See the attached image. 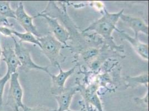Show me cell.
<instances>
[{"label": "cell", "instance_id": "1", "mask_svg": "<svg viewBox=\"0 0 149 111\" xmlns=\"http://www.w3.org/2000/svg\"><path fill=\"white\" fill-rule=\"evenodd\" d=\"M124 13V10L115 13L108 12L106 9L104 10L102 16L95 21L85 28L82 32L88 31H95L104 39L105 41L110 46L112 49H116L120 52H124L123 46H118L114 41L112 33L114 30L118 31L116 27L121 15Z\"/></svg>", "mask_w": 149, "mask_h": 111}, {"label": "cell", "instance_id": "2", "mask_svg": "<svg viewBox=\"0 0 149 111\" xmlns=\"http://www.w3.org/2000/svg\"><path fill=\"white\" fill-rule=\"evenodd\" d=\"M37 38L41 43L42 52L48 58L51 64L56 65L59 63L58 60L61 56L60 51L65 46L51 34Z\"/></svg>", "mask_w": 149, "mask_h": 111}, {"label": "cell", "instance_id": "3", "mask_svg": "<svg viewBox=\"0 0 149 111\" xmlns=\"http://www.w3.org/2000/svg\"><path fill=\"white\" fill-rule=\"evenodd\" d=\"M11 38L15 44L14 50L15 53L20 63V67L23 71L27 72L31 69H37L43 71L47 74H50V72L48 69V67H42L38 66L32 61L30 50L25 47L21 41L19 40L17 41L14 36H13Z\"/></svg>", "mask_w": 149, "mask_h": 111}, {"label": "cell", "instance_id": "4", "mask_svg": "<svg viewBox=\"0 0 149 111\" xmlns=\"http://www.w3.org/2000/svg\"><path fill=\"white\" fill-rule=\"evenodd\" d=\"M17 72L11 74L10 84L7 105L12 107L14 111H19V108H22L25 105L22 102L23 90L19 80Z\"/></svg>", "mask_w": 149, "mask_h": 111}, {"label": "cell", "instance_id": "5", "mask_svg": "<svg viewBox=\"0 0 149 111\" xmlns=\"http://www.w3.org/2000/svg\"><path fill=\"white\" fill-rule=\"evenodd\" d=\"M42 17L45 19L49 25L50 31L53 33V36L65 46H68L67 41L70 40V33L63 26L58 23V19L51 17L50 16L39 13L33 18Z\"/></svg>", "mask_w": 149, "mask_h": 111}, {"label": "cell", "instance_id": "6", "mask_svg": "<svg viewBox=\"0 0 149 111\" xmlns=\"http://www.w3.org/2000/svg\"><path fill=\"white\" fill-rule=\"evenodd\" d=\"M16 19L24 28L26 32H30L36 37H40V34L38 32L36 26L33 23V17L30 16L25 11L24 4L19 2L15 11Z\"/></svg>", "mask_w": 149, "mask_h": 111}, {"label": "cell", "instance_id": "7", "mask_svg": "<svg viewBox=\"0 0 149 111\" xmlns=\"http://www.w3.org/2000/svg\"><path fill=\"white\" fill-rule=\"evenodd\" d=\"M56 66H57L58 68H59V74L58 75H54L50 73L49 74L51 77L52 80V87L51 91V93L54 96L58 94L64 89L65 88V84L66 81L71 75L73 74L76 68V66H74L73 68H71L67 71H63L59 63H57Z\"/></svg>", "mask_w": 149, "mask_h": 111}, {"label": "cell", "instance_id": "8", "mask_svg": "<svg viewBox=\"0 0 149 111\" xmlns=\"http://www.w3.org/2000/svg\"><path fill=\"white\" fill-rule=\"evenodd\" d=\"M80 91V86L65 88L62 92L55 96L58 103L57 111H65L69 110L72 98L75 93Z\"/></svg>", "mask_w": 149, "mask_h": 111}, {"label": "cell", "instance_id": "9", "mask_svg": "<svg viewBox=\"0 0 149 111\" xmlns=\"http://www.w3.org/2000/svg\"><path fill=\"white\" fill-rule=\"evenodd\" d=\"M117 32L121 40H125L131 43L135 51L143 58L146 61L149 60V46L148 43H142L139 40V38L130 36L124 31L118 30Z\"/></svg>", "mask_w": 149, "mask_h": 111}, {"label": "cell", "instance_id": "10", "mask_svg": "<svg viewBox=\"0 0 149 111\" xmlns=\"http://www.w3.org/2000/svg\"><path fill=\"white\" fill-rule=\"evenodd\" d=\"M120 19H121L134 31L135 38H138L139 32H143L146 35H149V26L143 19L130 15H126L123 13L121 15Z\"/></svg>", "mask_w": 149, "mask_h": 111}, {"label": "cell", "instance_id": "11", "mask_svg": "<svg viewBox=\"0 0 149 111\" xmlns=\"http://www.w3.org/2000/svg\"><path fill=\"white\" fill-rule=\"evenodd\" d=\"M2 60L6 63L7 71L9 74L17 72V69L21 66L18 58L15 53L14 48L9 44L2 50Z\"/></svg>", "mask_w": 149, "mask_h": 111}, {"label": "cell", "instance_id": "12", "mask_svg": "<svg viewBox=\"0 0 149 111\" xmlns=\"http://www.w3.org/2000/svg\"><path fill=\"white\" fill-rule=\"evenodd\" d=\"M80 86V92H82V94L85 101V105H91L98 111H104L102 107V103L99 97L97 95L96 91V88L95 86L91 87L90 88L82 89Z\"/></svg>", "mask_w": 149, "mask_h": 111}, {"label": "cell", "instance_id": "13", "mask_svg": "<svg viewBox=\"0 0 149 111\" xmlns=\"http://www.w3.org/2000/svg\"><path fill=\"white\" fill-rule=\"evenodd\" d=\"M8 18L16 19L15 11L11 8L10 1H0V24L11 27L12 25L7 20Z\"/></svg>", "mask_w": 149, "mask_h": 111}, {"label": "cell", "instance_id": "14", "mask_svg": "<svg viewBox=\"0 0 149 111\" xmlns=\"http://www.w3.org/2000/svg\"><path fill=\"white\" fill-rule=\"evenodd\" d=\"M126 81L127 82V86H137L139 85H145L148 87V84L149 82V74L146 73L144 74H140L136 77L128 76L126 78Z\"/></svg>", "mask_w": 149, "mask_h": 111}, {"label": "cell", "instance_id": "15", "mask_svg": "<svg viewBox=\"0 0 149 111\" xmlns=\"http://www.w3.org/2000/svg\"><path fill=\"white\" fill-rule=\"evenodd\" d=\"M12 33L13 36L18 37L19 41L22 42H27L29 43H33L39 46V47L41 48V43L38 41L37 37L35 36L33 34L30 32H26L25 33H21L14 30H12Z\"/></svg>", "mask_w": 149, "mask_h": 111}, {"label": "cell", "instance_id": "16", "mask_svg": "<svg viewBox=\"0 0 149 111\" xmlns=\"http://www.w3.org/2000/svg\"><path fill=\"white\" fill-rule=\"evenodd\" d=\"M10 77H11V74L6 72V74L3 77L0 78V108L2 105L3 96L5 87L6 85L7 82L10 80Z\"/></svg>", "mask_w": 149, "mask_h": 111}, {"label": "cell", "instance_id": "17", "mask_svg": "<svg viewBox=\"0 0 149 111\" xmlns=\"http://www.w3.org/2000/svg\"><path fill=\"white\" fill-rule=\"evenodd\" d=\"M22 109V111H57V109L51 108L49 107L41 105L34 107H30L24 105Z\"/></svg>", "mask_w": 149, "mask_h": 111}, {"label": "cell", "instance_id": "18", "mask_svg": "<svg viewBox=\"0 0 149 111\" xmlns=\"http://www.w3.org/2000/svg\"><path fill=\"white\" fill-rule=\"evenodd\" d=\"M98 53V50L95 49H89L86 50L83 53V57L85 61H88L93 56L97 55Z\"/></svg>", "mask_w": 149, "mask_h": 111}, {"label": "cell", "instance_id": "19", "mask_svg": "<svg viewBox=\"0 0 149 111\" xmlns=\"http://www.w3.org/2000/svg\"><path fill=\"white\" fill-rule=\"evenodd\" d=\"M148 96H149V92H148L146 93L145 96L143 99L135 98L134 101L137 105H142L143 107L148 108Z\"/></svg>", "mask_w": 149, "mask_h": 111}, {"label": "cell", "instance_id": "20", "mask_svg": "<svg viewBox=\"0 0 149 111\" xmlns=\"http://www.w3.org/2000/svg\"><path fill=\"white\" fill-rule=\"evenodd\" d=\"M12 30L11 28L7 27L6 26H0V34H2L7 37H11L13 36L12 33Z\"/></svg>", "mask_w": 149, "mask_h": 111}, {"label": "cell", "instance_id": "21", "mask_svg": "<svg viewBox=\"0 0 149 111\" xmlns=\"http://www.w3.org/2000/svg\"><path fill=\"white\" fill-rule=\"evenodd\" d=\"M86 111H96V110L92 105H88L86 108Z\"/></svg>", "mask_w": 149, "mask_h": 111}, {"label": "cell", "instance_id": "22", "mask_svg": "<svg viewBox=\"0 0 149 111\" xmlns=\"http://www.w3.org/2000/svg\"><path fill=\"white\" fill-rule=\"evenodd\" d=\"M72 111V110H66V111ZM86 111V109H85V107H82V108H81V110H80V111Z\"/></svg>", "mask_w": 149, "mask_h": 111}, {"label": "cell", "instance_id": "23", "mask_svg": "<svg viewBox=\"0 0 149 111\" xmlns=\"http://www.w3.org/2000/svg\"><path fill=\"white\" fill-rule=\"evenodd\" d=\"M1 56H2V49H1V34H0V60H1Z\"/></svg>", "mask_w": 149, "mask_h": 111}]
</instances>
